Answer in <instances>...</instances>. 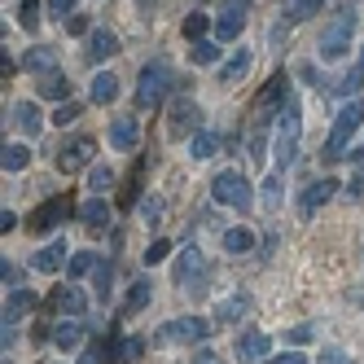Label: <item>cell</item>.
<instances>
[{
  "instance_id": "cell-1",
  "label": "cell",
  "mask_w": 364,
  "mask_h": 364,
  "mask_svg": "<svg viewBox=\"0 0 364 364\" xmlns=\"http://www.w3.org/2000/svg\"><path fill=\"white\" fill-rule=\"evenodd\" d=\"M360 123H364V106H360V101H347V106L338 110V119H333V127H329L325 145H321V159H325V163H338V159H343L347 145H351V136L360 132Z\"/></svg>"
},
{
  "instance_id": "cell-2",
  "label": "cell",
  "mask_w": 364,
  "mask_h": 364,
  "mask_svg": "<svg viewBox=\"0 0 364 364\" xmlns=\"http://www.w3.org/2000/svg\"><path fill=\"white\" fill-rule=\"evenodd\" d=\"M167 88H176V70H171L167 58H154V62L141 66V75H136V106H141V110H154V106L167 97Z\"/></svg>"
},
{
  "instance_id": "cell-3",
  "label": "cell",
  "mask_w": 364,
  "mask_h": 364,
  "mask_svg": "<svg viewBox=\"0 0 364 364\" xmlns=\"http://www.w3.org/2000/svg\"><path fill=\"white\" fill-rule=\"evenodd\" d=\"M277 149H272V159H277V171H290L294 163V154H299V132H303V110H299V101L290 97L281 106V119H277Z\"/></svg>"
},
{
  "instance_id": "cell-4",
  "label": "cell",
  "mask_w": 364,
  "mask_h": 364,
  "mask_svg": "<svg viewBox=\"0 0 364 364\" xmlns=\"http://www.w3.org/2000/svg\"><path fill=\"white\" fill-rule=\"evenodd\" d=\"M211 198L220 202V206H232V211H250V180L242 176V171H220L215 180H211Z\"/></svg>"
},
{
  "instance_id": "cell-5",
  "label": "cell",
  "mask_w": 364,
  "mask_h": 364,
  "mask_svg": "<svg viewBox=\"0 0 364 364\" xmlns=\"http://www.w3.org/2000/svg\"><path fill=\"white\" fill-rule=\"evenodd\" d=\"M351 36H355V18H351V14H338L329 27H325V36H321V58H325V62L347 58V53H351Z\"/></svg>"
},
{
  "instance_id": "cell-6",
  "label": "cell",
  "mask_w": 364,
  "mask_h": 364,
  "mask_svg": "<svg viewBox=\"0 0 364 364\" xmlns=\"http://www.w3.org/2000/svg\"><path fill=\"white\" fill-rule=\"evenodd\" d=\"M206 329H211V325H206L202 316H180V321H167L159 333H154V343H159V347H185V343H202V338H206Z\"/></svg>"
},
{
  "instance_id": "cell-7",
  "label": "cell",
  "mask_w": 364,
  "mask_h": 364,
  "mask_svg": "<svg viewBox=\"0 0 364 364\" xmlns=\"http://www.w3.org/2000/svg\"><path fill=\"white\" fill-rule=\"evenodd\" d=\"M75 215V198L70 193H53L44 206H36V215H31V232H53L58 224H66Z\"/></svg>"
},
{
  "instance_id": "cell-8",
  "label": "cell",
  "mask_w": 364,
  "mask_h": 364,
  "mask_svg": "<svg viewBox=\"0 0 364 364\" xmlns=\"http://www.w3.org/2000/svg\"><path fill=\"white\" fill-rule=\"evenodd\" d=\"M285 101H290V97H285V75L277 70L272 80L264 84V92L255 97V110H250V123H259V127H268V114H281V106H285Z\"/></svg>"
},
{
  "instance_id": "cell-9",
  "label": "cell",
  "mask_w": 364,
  "mask_h": 364,
  "mask_svg": "<svg viewBox=\"0 0 364 364\" xmlns=\"http://www.w3.org/2000/svg\"><path fill=\"white\" fill-rule=\"evenodd\" d=\"M92 154H97V141L92 136H70L62 149H58V171L75 176V171H84L92 163Z\"/></svg>"
},
{
  "instance_id": "cell-10",
  "label": "cell",
  "mask_w": 364,
  "mask_h": 364,
  "mask_svg": "<svg viewBox=\"0 0 364 364\" xmlns=\"http://www.w3.org/2000/svg\"><path fill=\"white\" fill-rule=\"evenodd\" d=\"M246 9H250V0H228V5L220 9V18H215V40H220V44H228V40L242 36V27H246Z\"/></svg>"
},
{
  "instance_id": "cell-11",
  "label": "cell",
  "mask_w": 364,
  "mask_h": 364,
  "mask_svg": "<svg viewBox=\"0 0 364 364\" xmlns=\"http://www.w3.org/2000/svg\"><path fill=\"white\" fill-rule=\"evenodd\" d=\"M167 132H171V136H198V132H202V110L193 106L189 97L171 106V114H167Z\"/></svg>"
},
{
  "instance_id": "cell-12",
  "label": "cell",
  "mask_w": 364,
  "mask_h": 364,
  "mask_svg": "<svg viewBox=\"0 0 364 364\" xmlns=\"http://www.w3.org/2000/svg\"><path fill=\"white\" fill-rule=\"evenodd\" d=\"M202 250L198 246H185L176 255V268H171V277H176V285H202Z\"/></svg>"
},
{
  "instance_id": "cell-13",
  "label": "cell",
  "mask_w": 364,
  "mask_h": 364,
  "mask_svg": "<svg viewBox=\"0 0 364 364\" xmlns=\"http://www.w3.org/2000/svg\"><path fill=\"white\" fill-rule=\"evenodd\" d=\"M333 193H338V180H329V176H325V180H311V185L299 193V211L311 220V215H316V211H321V206H325Z\"/></svg>"
},
{
  "instance_id": "cell-14",
  "label": "cell",
  "mask_w": 364,
  "mask_h": 364,
  "mask_svg": "<svg viewBox=\"0 0 364 364\" xmlns=\"http://www.w3.org/2000/svg\"><path fill=\"white\" fill-rule=\"evenodd\" d=\"M136 355H141V338L114 333V338H106V343H101V364H132Z\"/></svg>"
},
{
  "instance_id": "cell-15",
  "label": "cell",
  "mask_w": 364,
  "mask_h": 364,
  "mask_svg": "<svg viewBox=\"0 0 364 364\" xmlns=\"http://www.w3.org/2000/svg\"><path fill=\"white\" fill-rule=\"evenodd\" d=\"M268 347H272L268 333L246 329V333L237 338V360H242V364H259V360H268Z\"/></svg>"
},
{
  "instance_id": "cell-16",
  "label": "cell",
  "mask_w": 364,
  "mask_h": 364,
  "mask_svg": "<svg viewBox=\"0 0 364 364\" xmlns=\"http://www.w3.org/2000/svg\"><path fill=\"white\" fill-rule=\"evenodd\" d=\"M9 114H14V123H18V132H27V136H44V114H40L36 101H18Z\"/></svg>"
},
{
  "instance_id": "cell-17",
  "label": "cell",
  "mask_w": 364,
  "mask_h": 364,
  "mask_svg": "<svg viewBox=\"0 0 364 364\" xmlns=\"http://www.w3.org/2000/svg\"><path fill=\"white\" fill-rule=\"evenodd\" d=\"M48 303H58V307L66 311L70 321H75V316H84V311H88V294L80 290V285H62V290H53V294H48Z\"/></svg>"
},
{
  "instance_id": "cell-18",
  "label": "cell",
  "mask_w": 364,
  "mask_h": 364,
  "mask_svg": "<svg viewBox=\"0 0 364 364\" xmlns=\"http://www.w3.org/2000/svg\"><path fill=\"white\" fill-rule=\"evenodd\" d=\"M149 299H154V285H149V277H141L132 290H127V299H123V307L114 311V316H119V321L136 316V311H145V307H149Z\"/></svg>"
},
{
  "instance_id": "cell-19",
  "label": "cell",
  "mask_w": 364,
  "mask_h": 364,
  "mask_svg": "<svg viewBox=\"0 0 364 364\" xmlns=\"http://www.w3.org/2000/svg\"><path fill=\"white\" fill-rule=\"evenodd\" d=\"M114 53H119V36L110 27H97L88 36V62H110Z\"/></svg>"
},
{
  "instance_id": "cell-20",
  "label": "cell",
  "mask_w": 364,
  "mask_h": 364,
  "mask_svg": "<svg viewBox=\"0 0 364 364\" xmlns=\"http://www.w3.org/2000/svg\"><path fill=\"white\" fill-rule=\"evenodd\" d=\"M80 224L92 228V232H106V224H110V202L106 198H88L80 206Z\"/></svg>"
},
{
  "instance_id": "cell-21",
  "label": "cell",
  "mask_w": 364,
  "mask_h": 364,
  "mask_svg": "<svg viewBox=\"0 0 364 364\" xmlns=\"http://www.w3.org/2000/svg\"><path fill=\"white\" fill-rule=\"evenodd\" d=\"M136 141H141V123L136 119H114L110 123V145L114 149H136Z\"/></svg>"
},
{
  "instance_id": "cell-22",
  "label": "cell",
  "mask_w": 364,
  "mask_h": 364,
  "mask_svg": "<svg viewBox=\"0 0 364 364\" xmlns=\"http://www.w3.org/2000/svg\"><path fill=\"white\" fill-rule=\"evenodd\" d=\"M250 303H255V299H250L246 290H237L228 303H220V307H215V325H232V321H242L246 311H250Z\"/></svg>"
},
{
  "instance_id": "cell-23",
  "label": "cell",
  "mask_w": 364,
  "mask_h": 364,
  "mask_svg": "<svg viewBox=\"0 0 364 364\" xmlns=\"http://www.w3.org/2000/svg\"><path fill=\"white\" fill-rule=\"evenodd\" d=\"M62 264H66V242H48V246L36 250V259H31L36 272H58Z\"/></svg>"
},
{
  "instance_id": "cell-24",
  "label": "cell",
  "mask_w": 364,
  "mask_h": 364,
  "mask_svg": "<svg viewBox=\"0 0 364 364\" xmlns=\"http://www.w3.org/2000/svg\"><path fill=\"white\" fill-rule=\"evenodd\" d=\"M31 307H40V294H31V290H14V294L5 299V325H14L18 316H27Z\"/></svg>"
},
{
  "instance_id": "cell-25",
  "label": "cell",
  "mask_w": 364,
  "mask_h": 364,
  "mask_svg": "<svg viewBox=\"0 0 364 364\" xmlns=\"http://www.w3.org/2000/svg\"><path fill=\"white\" fill-rule=\"evenodd\" d=\"M114 97H119V80H114L110 70H101L97 80H92V92H88V101H92V106H110Z\"/></svg>"
},
{
  "instance_id": "cell-26",
  "label": "cell",
  "mask_w": 364,
  "mask_h": 364,
  "mask_svg": "<svg viewBox=\"0 0 364 364\" xmlns=\"http://www.w3.org/2000/svg\"><path fill=\"white\" fill-rule=\"evenodd\" d=\"M22 66H27L31 75H53V70H58V53H53L48 44H44V48H31V53L22 58Z\"/></svg>"
},
{
  "instance_id": "cell-27",
  "label": "cell",
  "mask_w": 364,
  "mask_h": 364,
  "mask_svg": "<svg viewBox=\"0 0 364 364\" xmlns=\"http://www.w3.org/2000/svg\"><path fill=\"white\" fill-rule=\"evenodd\" d=\"M53 343H58L62 351H80V343H84V325H80V321H62V325L53 329Z\"/></svg>"
},
{
  "instance_id": "cell-28",
  "label": "cell",
  "mask_w": 364,
  "mask_h": 364,
  "mask_svg": "<svg viewBox=\"0 0 364 364\" xmlns=\"http://www.w3.org/2000/svg\"><path fill=\"white\" fill-rule=\"evenodd\" d=\"M246 70H250V53H232V58L220 66V84H224V88H228V84H237Z\"/></svg>"
},
{
  "instance_id": "cell-29",
  "label": "cell",
  "mask_w": 364,
  "mask_h": 364,
  "mask_svg": "<svg viewBox=\"0 0 364 364\" xmlns=\"http://www.w3.org/2000/svg\"><path fill=\"white\" fill-rule=\"evenodd\" d=\"M40 92L48 97V101H66L70 97V80H66V75H40Z\"/></svg>"
},
{
  "instance_id": "cell-30",
  "label": "cell",
  "mask_w": 364,
  "mask_h": 364,
  "mask_svg": "<svg viewBox=\"0 0 364 364\" xmlns=\"http://www.w3.org/2000/svg\"><path fill=\"white\" fill-rule=\"evenodd\" d=\"M145 167H149V159H136V167H132V176L123 180V193H119V202L123 206H132L136 202V193H141V176H145Z\"/></svg>"
},
{
  "instance_id": "cell-31",
  "label": "cell",
  "mask_w": 364,
  "mask_h": 364,
  "mask_svg": "<svg viewBox=\"0 0 364 364\" xmlns=\"http://www.w3.org/2000/svg\"><path fill=\"white\" fill-rule=\"evenodd\" d=\"M321 9H325L321 0H290V5H285V14H281V18H285V22H307L311 14H321Z\"/></svg>"
},
{
  "instance_id": "cell-32",
  "label": "cell",
  "mask_w": 364,
  "mask_h": 364,
  "mask_svg": "<svg viewBox=\"0 0 364 364\" xmlns=\"http://www.w3.org/2000/svg\"><path fill=\"white\" fill-rule=\"evenodd\" d=\"M27 163H31L27 145H5V154H0V167H5V171H22Z\"/></svg>"
},
{
  "instance_id": "cell-33",
  "label": "cell",
  "mask_w": 364,
  "mask_h": 364,
  "mask_svg": "<svg viewBox=\"0 0 364 364\" xmlns=\"http://www.w3.org/2000/svg\"><path fill=\"white\" fill-rule=\"evenodd\" d=\"M250 246H255V232H250V228H228V232H224V250H228V255H242V250H250Z\"/></svg>"
},
{
  "instance_id": "cell-34",
  "label": "cell",
  "mask_w": 364,
  "mask_h": 364,
  "mask_svg": "<svg viewBox=\"0 0 364 364\" xmlns=\"http://www.w3.org/2000/svg\"><path fill=\"white\" fill-rule=\"evenodd\" d=\"M97 264H101V259H97L92 250H80V255H70V264H66V272H70L75 281H80V277H88V272H97Z\"/></svg>"
},
{
  "instance_id": "cell-35",
  "label": "cell",
  "mask_w": 364,
  "mask_h": 364,
  "mask_svg": "<svg viewBox=\"0 0 364 364\" xmlns=\"http://www.w3.org/2000/svg\"><path fill=\"white\" fill-rule=\"evenodd\" d=\"M360 84H364V48H360V58H355V66H351V70L343 75V80H338V88H333V92H355Z\"/></svg>"
},
{
  "instance_id": "cell-36",
  "label": "cell",
  "mask_w": 364,
  "mask_h": 364,
  "mask_svg": "<svg viewBox=\"0 0 364 364\" xmlns=\"http://www.w3.org/2000/svg\"><path fill=\"white\" fill-rule=\"evenodd\" d=\"M189 58H193L198 66H211V62H220V44H211V40H198Z\"/></svg>"
},
{
  "instance_id": "cell-37",
  "label": "cell",
  "mask_w": 364,
  "mask_h": 364,
  "mask_svg": "<svg viewBox=\"0 0 364 364\" xmlns=\"http://www.w3.org/2000/svg\"><path fill=\"white\" fill-rule=\"evenodd\" d=\"M189 154H193L198 163H202V159H211V154H215V136H211V132H198V136L189 141Z\"/></svg>"
},
{
  "instance_id": "cell-38",
  "label": "cell",
  "mask_w": 364,
  "mask_h": 364,
  "mask_svg": "<svg viewBox=\"0 0 364 364\" xmlns=\"http://www.w3.org/2000/svg\"><path fill=\"white\" fill-rule=\"evenodd\" d=\"M206 27H211V18H206V14H189V18H185V40L198 44V40L206 36Z\"/></svg>"
},
{
  "instance_id": "cell-39",
  "label": "cell",
  "mask_w": 364,
  "mask_h": 364,
  "mask_svg": "<svg viewBox=\"0 0 364 364\" xmlns=\"http://www.w3.org/2000/svg\"><path fill=\"white\" fill-rule=\"evenodd\" d=\"M18 22L27 31H36L40 27V0H22V9H18Z\"/></svg>"
},
{
  "instance_id": "cell-40",
  "label": "cell",
  "mask_w": 364,
  "mask_h": 364,
  "mask_svg": "<svg viewBox=\"0 0 364 364\" xmlns=\"http://www.w3.org/2000/svg\"><path fill=\"white\" fill-rule=\"evenodd\" d=\"M264 145H268V127H259V123H250V159H255V163L264 159Z\"/></svg>"
},
{
  "instance_id": "cell-41",
  "label": "cell",
  "mask_w": 364,
  "mask_h": 364,
  "mask_svg": "<svg viewBox=\"0 0 364 364\" xmlns=\"http://www.w3.org/2000/svg\"><path fill=\"white\" fill-rule=\"evenodd\" d=\"M88 185H92V193H106V189L114 185V171H110V167H97V171L88 176Z\"/></svg>"
},
{
  "instance_id": "cell-42",
  "label": "cell",
  "mask_w": 364,
  "mask_h": 364,
  "mask_svg": "<svg viewBox=\"0 0 364 364\" xmlns=\"http://www.w3.org/2000/svg\"><path fill=\"white\" fill-rule=\"evenodd\" d=\"M80 114H84V110L75 106V101H62V106H58V114H53V123H58V127H70V123L80 119Z\"/></svg>"
},
{
  "instance_id": "cell-43",
  "label": "cell",
  "mask_w": 364,
  "mask_h": 364,
  "mask_svg": "<svg viewBox=\"0 0 364 364\" xmlns=\"http://www.w3.org/2000/svg\"><path fill=\"white\" fill-rule=\"evenodd\" d=\"M264 206H268V211H277V206H281V180L277 176L264 185Z\"/></svg>"
},
{
  "instance_id": "cell-44",
  "label": "cell",
  "mask_w": 364,
  "mask_h": 364,
  "mask_svg": "<svg viewBox=\"0 0 364 364\" xmlns=\"http://www.w3.org/2000/svg\"><path fill=\"white\" fill-rule=\"evenodd\" d=\"M92 277H97V294H106V290H110V281H114V268H110V264H97Z\"/></svg>"
},
{
  "instance_id": "cell-45",
  "label": "cell",
  "mask_w": 364,
  "mask_h": 364,
  "mask_svg": "<svg viewBox=\"0 0 364 364\" xmlns=\"http://www.w3.org/2000/svg\"><path fill=\"white\" fill-rule=\"evenodd\" d=\"M316 364H351V355H347V351H343V347H325V351H321V360H316Z\"/></svg>"
},
{
  "instance_id": "cell-46",
  "label": "cell",
  "mask_w": 364,
  "mask_h": 364,
  "mask_svg": "<svg viewBox=\"0 0 364 364\" xmlns=\"http://www.w3.org/2000/svg\"><path fill=\"white\" fill-rule=\"evenodd\" d=\"M167 255H171V242H154V246L145 250V264H163Z\"/></svg>"
},
{
  "instance_id": "cell-47",
  "label": "cell",
  "mask_w": 364,
  "mask_h": 364,
  "mask_svg": "<svg viewBox=\"0 0 364 364\" xmlns=\"http://www.w3.org/2000/svg\"><path fill=\"white\" fill-rule=\"evenodd\" d=\"M66 31H70V36H84V31H88V18H84V14H70V18H66Z\"/></svg>"
},
{
  "instance_id": "cell-48",
  "label": "cell",
  "mask_w": 364,
  "mask_h": 364,
  "mask_svg": "<svg viewBox=\"0 0 364 364\" xmlns=\"http://www.w3.org/2000/svg\"><path fill=\"white\" fill-rule=\"evenodd\" d=\"M70 9H75V0H48V14L53 18H70Z\"/></svg>"
},
{
  "instance_id": "cell-49",
  "label": "cell",
  "mask_w": 364,
  "mask_h": 364,
  "mask_svg": "<svg viewBox=\"0 0 364 364\" xmlns=\"http://www.w3.org/2000/svg\"><path fill=\"white\" fill-rule=\"evenodd\" d=\"M347 198H351V202H360V198H364V171H355V176H351V185H347Z\"/></svg>"
},
{
  "instance_id": "cell-50",
  "label": "cell",
  "mask_w": 364,
  "mask_h": 364,
  "mask_svg": "<svg viewBox=\"0 0 364 364\" xmlns=\"http://www.w3.org/2000/svg\"><path fill=\"white\" fill-rule=\"evenodd\" d=\"M0 281H5V285H18V281H22V272H18V268L9 264V259H5V264H0Z\"/></svg>"
},
{
  "instance_id": "cell-51",
  "label": "cell",
  "mask_w": 364,
  "mask_h": 364,
  "mask_svg": "<svg viewBox=\"0 0 364 364\" xmlns=\"http://www.w3.org/2000/svg\"><path fill=\"white\" fill-rule=\"evenodd\" d=\"M285 338H290V343H294V347H303V343H307V338H311V325H294V329H290V333H285Z\"/></svg>"
},
{
  "instance_id": "cell-52",
  "label": "cell",
  "mask_w": 364,
  "mask_h": 364,
  "mask_svg": "<svg viewBox=\"0 0 364 364\" xmlns=\"http://www.w3.org/2000/svg\"><path fill=\"white\" fill-rule=\"evenodd\" d=\"M268 364H307V360H303V351H285V355H272Z\"/></svg>"
},
{
  "instance_id": "cell-53",
  "label": "cell",
  "mask_w": 364,
  "mask_h": 364,
  "mask_svg": "<svg viewBox=\"0 0 364 364\" xmlns=\"http://www.w3.org/2000/svg\"><path fill=\"white\" fill-rule=\"evenodd\" d=\"M14 70H18V66H14V62H9V53H5V58H0V80L9 84V80H14Z\"/></svg>"
},
{
  "instance_id": "cell-54",
  "label": "cell",
  "mask_w": 364,
  "mask_h": 364,
  "mask_svg": "<svg viewBox=\"0 0 364 364\" xmlns=\"http://www.w3.org/2000/svg\"><path fill=\"white\" fill-rule=\"evenodd\" d=\"M14 228H18V215L5 211V215H0V232H14Z\"/></svg>"
},
{
  "instance_id": "cell-55",
  "label": "cell",
  "mask_w": 364,
  "mask_h": 364,
  "mask_svg": "<svg viewBox=\"0 0 364 364\" xmlns=\"http://www.w3.org/2000/svg\"><path fill=\"white\" fill-rule=\"evenodd\" d=\"M193 364H224V360H220V355H211V351H202V355H198Z\"/></svg>"
},
{
  "instance_id": "cell-56",
  "label": "cell",
  "mask_w": 364,
  "mask_h": 364,
  "mask_svg": "<svg viewBox=\"0 0 364 364\" xmlns=\"http://www.w3.org/2000/svg\"><path fill=\"white\" fill-rule=\"evenodd\" d=\"M347 159H351V163L360 167V163H364V145H360V149H351V154H347Z\"/></svg>"
},
{
  "instance_id": "cell-57",
  "label": "cell",
  "mask_w": 364,
  "mask_h": 364,
  "mask_svg": "<svg viewBox=\"0 0 364 364\" xmlns=\"http://www.w3.org/2000/svg\"><path fill=\"white\" fill-rule=\"evenodd\" d=\"M360 307H364V294H360Z\"/></svg>"
},
{
  "instance_id": "cell-58",
  "label": "cell",
  "mask_w": 364,
  "mask_h": 364,
  "mask_svg": "<svg viewBox=\"0 0 364 364\" xmlns=\"http://www.w3.org/2000/svg\"><path fill=\"white\" fill-rule=\"evenodd\" d=\"M141 5H149V0H141Z\"/></svg>"
}]
</instances>
